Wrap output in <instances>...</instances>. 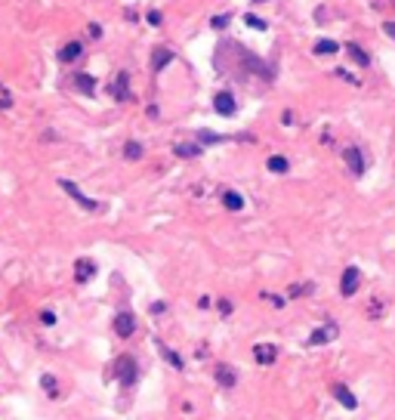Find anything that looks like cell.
Listing matches in <instances>:
<instances>
[{"mask_svg":"<svg viewBox=\"0 0 395 420\" xmlns=\"http://www.w3.org/2000/svg\"><path fill=\"white\" fill-rule=\"evenodd\" d=\"M337 337H340V325L337 321H324L321 328H315L306 337V346H324V343H334Z\"/></svg>","mask_w":395,"mask_h":420,"instance_id":"2","label":"cell"},{"mask_svg":"<svg viewBox=\"0 0 395 420\" xmlns=\"http://www.w3.org/2000/svg\"><path fill=\"white\" fill-rule=\"evenodd\" d=\"M222 204H225L228 210H241V207H244V198H241L238 192H225V195H222Z\"/></svg>","mask_w":395,"mask_h":420,"instance_id":"21","label":"cell"},{"mask_svg":"<svg viewBox=\"0 0 395 420\" xmlns=\"http://www.w3.org/2000/svg\"><path fill=\"white\" fill-rule=\"evenodd\" d=\"M213 105H216V111L222 114V118H232V114L238 111V105H235V96H232V93H225V90H222V93H216Z\"/></svg>","mask_w":395,"mask_h":420,"instance_id":"10","label":"cell"},{"mask_svg":"<svg viewBox=\"0 0 395 420\" xmlns=\"http://www.w3.org/2000/svg\"><path fill=\"white\" fill-rule=\"evenodd\" d=\"M346 53H349V59H352V62H358V65H371V56H368V53H365L361 47L349 44V47H346Z\"/></svg>","mask_w":395,"mask_h":420,"instance_id":"19","label":"cell"},{"mask_svg":"<svg viewBox=\"0 0 395 420\" xmlns=\"http://www.w3.org/2000/svg\"><path fill=\"white\" fill-rule=\"evenodd\" d=\"M59 185H62V192H68L77 204H81V207H87V210H99V201H93V198H87L84 192H81V188H77L71 179H59Z\"/></svg>","mask_w":395,"mask_h":420,"instance_id":"6","label":"cell"},{"mask_svg":"<svg viewBox=\"0 0 395 420\" xmlns=\"http://www.w3.org/2000/svg\"><path fill=\"white\" fill-rule=\"evenodd\" d=\"M148 22H151V25H161V13L151 10V13H148Z\"/></svg>","mask_w":395,"mask_h":420,"instance_id":"35","label":"cell"},{"mask_svg":"<svg viewBox=\"0 0 395 420\" xmlns=\"http://www.w3.org/2000/svg\"><path fill=\"white\" fill-rule=\"evenodd\" d=\"M213 380L222 390H235V386H238V371H235L232 365H216L213 368Z\"/></svg>","mask_w":395,"mask_h":420,"instance_id":"5","label":"cell"},{"mask_svg":"<svg viewBox=\"0 0 395 420\" xmlns=\"http://www.w3.org/2000/svg\"><path fill=\"white\" fill-rule=\"evenodd\" d=\"M216 306H219V315H222V318H228V315H232V309H235L228 297H219V303H216Z\"/></svg>","mask_w":395,"mask_h":420,"instance_id":"26","label":"cell"},{"mask_svg":"<svg viewBox=\"0 0 395 420\" xmlns=\"http://www.w3.org/2000/svg\"><path fill=\"white\" fill-rule=\"evenodd\" d=\"M266 167H269V173H287V170H290V161H287L284 155H272V158L266 161Z\"/></svg>","mask_w":395,"mask_h":420,"instance_id":"14","label":"cell"},{"mask_svg":"<svg viewBox=\"0 0 395 420\" xmlns=\"http://www.w3.org/2000/svg\"><path fill=\"white\" fill-rule=\"evenodd\" d=\"M170 59H173V53H170V50H154V59H151V68H154V71H161V68H164V65H167Z\"/></svg>","mask_w":395,"mask_h":420,"instance_id":"20","label":"cell"},{"mask_svg":"<svg viewBox=\"0 0 395 420\" xmlns=\"http://www.w3.org/2000/svg\"><path fill=\"white\" fill-rule=\"evenodd\" d=\"M111 374V380H117L124 390H130V386H136V380H139V362L133 359V356H117L114 362H111V368H108Z\"/></svg>","mask_w":395,"mask_h":420,"instance_id":"1","label":"cell"},{"mask_svg":"<svg viewBox=\"0 0 395 420\" xmlns=\"http://www.w3.org/2000/svg\"><path fill=\"white\" fill-rule=\"evenodd\" d=\"M337 53H340L337 41H318L315 44V56H337Z\"/></svg>","mask_w":395,"mask_h":420,"instance_id":"18","label":"cell"},{"mask_svg":"<svg viewBox=\"0 0 395 420\" xmlns=\"http://www.w3.org/2000/svg\"><path fill=\"white\" fill-rule=\"evenodd\" d=\"M383 31L392 37V41H395V22H383Z\"/></svg>","mask_w":395,"mask_h":420,"instance_id":"32","label":"cell"},{"mask_svg":"<svg viewBox=\"0 0 395 420\" xmlns=\"http://www.w3.org/2000/svg\"><path fill=\"white\" fill-rule=\"evenodd\" d=\"M275 359H278V346H275V343H256L253 346V362L256 365H275Z\"/></svg>","mask_w":395,"mask_h":420,"instance_id":"8","label":"cell"},{"mask_svg":"<svg viewBox=\"0 0 395 420\" xmlns=\"http://www.w3.org/2000/svg\"><path fill=\"white\" fill-rule=\"evenodd\" d=\"M41 386H44L47 399H62V390H59V383H56L53 374H44V377H41Z\"/></svg>","mask_w":395,"mask_h":420,"instance_id":"13","label":"cell"},{"mask_svg":"<svg viewBox=\"0 0 395 420\" xmlns=\"http://www.w3.org/2000/svg\"><path fill=\"white\" fill-rule=\"evenodd\" d=\"M331 393H334V399H337L346 411H355V408H358V399H355L352 390H349L346 383H340V380H337V383H331Z\"/></svg>","mask_w":395,"mask_h":420,"instance_id":"7","label":"cell"},{"mask_svg":"<svg viewBox=\"0 0 395 420\" xmlns=\"http://www.w3.org/2000/svg\"><path fill=\"white\" fill-rule=\"evenodd\" d=\"M154 346H157V352H161V359H167V362L173 365V371H185V362H182V356H179L176 349H170L167 343H161V340H157Z\"/></svg>","mask_w":395,"mask_h":420,"instance_id":"11","label":"cell"},{"mask_svg":"<svg viewBox=\"0 0 395 420\" xmlns=\"http://www.w3.org/2000/svg\"><path fill=\"white\" fill-rule=\"evenodd\" d=\"M262 297H266V300L272 303L275 309H281V306H284V297H278V294H262Z\"/></svg>","mask_w":395,"mask_h":420,"instance_id":"29","label":"cell"},{"mask_svg":"<svg viewBox=\"0 0 395 420\" xmlns=\"http://www.w3.org/2000/svg\"><path fill=\"white\" fill-rule=\"evenodd\" d=\"M93 275H96V263L93 260H77L74 263V278L77 281H90Z\"/></svg>","mask_w":395,"mask_h":420,"instance_id":"12","label":"cell"},{"mask_svg":"<svg viewBox=\"0 0 395 420\" xmlns=\"http://www.w3.org/2000/svg\"><path fill=\"white\" fill-rule=\"evenodd\" d=\"M343 161H346V167L352 170V176H361V173H365V155H361L355 145L343 151Z\"/></svg>","mask_w":395,"mask_h":420,"instance_id":"9","label":"cell"},{"mask_svg":"<svg viewBox=\"0 0 395 420\" xmlns=\"http://www.w3.org/2000/svg\"><path fill=\"white\" fill-rule=\"evenodd\" d=\"M81 53H84V50H81V44L71 41V44H65V47L59 50V59H62V62H74V59H81Z\"/></svg>","mask_w":395,"mask_h":420,"instance_id":"15","label":"cell"},{"mask_svg":"<svg viewBox=\"0 0 395 420\" xmlns=\"http://www.w3.org/2000/svg\"><path fill=\"white\" fill-rule=\"evenodd\" d=\"M225 25H228V19H225V16H216V19H213V28H225Z\"/></svg>","mask_w":395,"mask_h":420,"instance_id":"33","label":"cell"},{"mask_svg":"<svg viewBox=\"0 0 395 420\" xmlns=\"http://www.w3.org/2000/svg\"><path fill=\"white\" fill-rule=\"evenodd\" d=\"M309 294H315V284H312V281L290 284V290H287V297H293V300H300V297H309Z\"/></svg>","mask_w":395,"mask_h":420,"instance_id":"17","label":"cell"},{"mask_svg":"<svg viewBox=\"0 0 395 420\" xmlns=\"http://www.w3.org/2000/svg\"><path fill=\"white\" fill-rule=\"evenodd\" d=\"M90 37H102V28H99V25H90Z\"/></svg>","mask_w":395,"mask_h":420,"instance_id":"36","label":"cell"},{"mask_svg":"<svg viewBox=\"0 0 395 420\" xmlns=\"http://www.w3.org/2000/svg\"><path fill=\"white\" fill-rule=\"evenodd\" d=\"M114 96H117V99H127V74H121V78L114 81Z\"/></svg>","mask_w":395,"mask_h":420,"instance_id":"25","label":"cell"},{"mask_svg":"<svg viewBox=\"0 0 395 420\" xmlns=\"http://www.w3.org/2000/svg\"><path fill=\"white\" fill-rule=\"evenodd\" d=\"M358 284H361V269L358 266H346L343 269V278H340V297H355L358 294Z\"/></svg>","mask_w":395,"mask_h":420,"instance_id":"4","label":"cell"},{"mask_svg":"<svg viewBox=\"0 0 395 420\" xmlns=\"http://www.w3.org/2000/svg\"><path fill=\"white\" fill-rule=\"evenodd\" d=\"M176 155L179 158H198V155H201V148H198V145H176Z\"/></svg>","mask_w":395,"mask_h":420,"instance_id":"24","label":"cell"},{"mask_svg":"<svg viewBox=\"0 0 395 420\" xmlns=\"http://www.w3.org/2000/svg\"><path fill=\"white\" fill-rule=\"evenodd\" d=\"M13 90L7 87V84H0V111H7V108H13Z\"/></svg>","mask_w":395,"mask_h":420,"instance_id":"22","label":"cell"},{"mask_svg":"<svg viewBox=\"0 0 395 420\" xmlns=\"http://www.w3.org/2000/svg\"><path fill=\"white\" fill-rule=\"evenodd\" d=\"M337 74H340V78H343V81H349V84H358V81H355V78H352V74H349V71H343V68H340Z\"/></svg>","mask_w":395,"mask_h":420,"instance_id":"34","label":"cell"},{"mask_svg":"<svg viewBox=\"0 0 395 420\" xmlns=\"http://www.w3.org/2000/svg\"><path fill=\"white\" fill-rule=\"evenodd\" d=\"M74 87L77 90H81V93H87V96H93V90H96V84H93V78H90V74H74Z\"/></svg>","mask_w":395,"mask_h":420,"instance_id":"16","label":"cell"},{"mask_svg":"<svg viewBox=\"0 0 395 420\" xmlns=\"http://www.w3.org/2000/svg\"><path fill=\"white\" fill-rule=\"evenodd\" d=\"M167 312V303H151V315H161Z\"/></svg>","mask_w":395,"mask_h":420,"instance_id":"31","label":"cell"},{"mask_svg":"<svg viewBox=\"0 0 395 420\" xmlns=\"http://www.w3.org/2000/svg\"><path fill=\"white\" fill-rule=\"evenodd\" d=\"M198 139H201V142H219V136H216V133H207V130L198 133Z\"/></svg>","mask_w":395,"mask_h":420,"instance_id":"30","label":"cell"},{"mask_svg":"<svg viewBox=\"0 0 395 420\" xmlns=\"http://www.w3.org/2000/svg\"><path fill=\"white\" fill-rule=\"evenodd\" d=\"M124 158L139 161V158H142V145H139V142H127V145H124Z\"/></svg>","mask_w":395,"mask_h":420,"instance_id":"23","label":"cell"},{"mask_svg":"<svg viewBox=\"0 0 395 420\" xmlns=\"http://www.w3.org/2000/svg\"><path fill=\"white\" fill-rule=\"evenodd\" d=\"M244 22H247L250 28H259V31H266V22H262L259 16H244Z\"/></svg>","mask_w":395,"mask_h":420,"instance_id":"28","label":"cell"},{"mask_svg":"<svg viewBox=\"0 0 395 420\" xmlns=\"http://www.w3.org/2000/svg\"><path fill=\"white\" fill-rule=\"evenodd\" d=\"M41 325H44V328H53V325H56V312H53V309H44V312H41Z\"/></svg>","mask_w":395,"mask_h":420,"instance_id":"27","label":"cell"},{"mask_svg":"<svg viewBox=\"0 0 395 420\" xmlns=\"http://www.w3.org/2000/svg\"><path fill=\"white\" fill-rule=\"evenodd\" d=\"M111 331L121 337V340H130V337L136 334V315H133L130 309H121V312L111 318Z\"/></svg>","mask_w":395,"mask_h":420,"instance_id":"3","label":"cell"}]
</instances>
